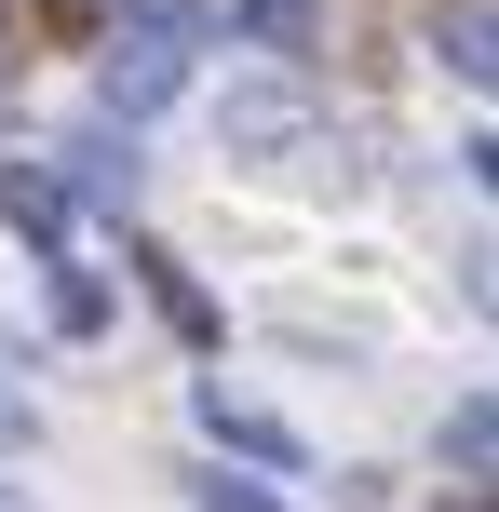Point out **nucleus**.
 Wrapping results in <instances>:
<instances>
[{"instance_id": "2", "label": "nucleus", "mask_w": 499, "mask_h": 512, "mask_svg": "<svg viewBox=\"0 0 499 512\" xmlns=\"http://www.w3.org/2000/svg\"><path fill=\"white\" fill-rule=\"evenodd\" d=\"M203 432H216V445H243V459H270V472H311V445H297L284 418H257V405H230V378H203Z\"/></svg>"}, {"instance_id": "3", "label": "nucleus", "mask_w": 499, "mask_h": 512, "mask_svg": "<svg viewBox=\"0 0 499 512\" xmlns=\"http://www.w3.org/2000/svg\"><path fill=\"white\" fill-rule=\"evenodd\" d=\"M216 122H230V149H284V135L311 122V95H297V81H230Z\"/></svg>"}, {"instance_id": "10", "label": "nucleus", "mask_w": 499, "mask_h": 512, "mask_svg": "<svg viewBox=\"0 0 499 512\" xmlns=\"http://www.w3.org/2000/svg\"><path fill=\"white\" fill-rule=\"evenodd\" d=\"M230 27H257V41L297 54V27H311V0H230Z\"/></svg>"}, {"instance_id": "4", "label": "nucleus", "mask_w": 499, "mask_h": 512, "mask_svg": "<svg viewBox=\"0 0 499 512\" xmlns=\"http://www.w3.org/2000/svg\"><path fill=\"white\" fill-rule=\"evenodd\" d=\"M0 216H14V230L41 243V256L68 243V189H54V176H14V162H0Z\"/></svg>"}, {"instance_id": "12", "label": "nucleus", "mask_w": 499, "mask_h": 512, "mask_svg": "<svg viewBox=\"0 0 499 512\" xmlns=\"http://www.w3.org/2000/svg\"><path fill=\"white\" fill-rule=\"evenodd\" d=\"M0 512H14V499H0Z\"/></svg>"}, {"instance_id": "1", "label": "nucleus", "mask_w": 499, "mask_h": 512, "mask_svg": "<svg viewBox=\"0 0 499 512\" xmlns=\"http://www.w3.org/2000/svg\"><path fill=\"white\" fill-rule=\"evenodd\" d=\"M203 41H216V14H203V0H122V27H108V54H95L108 122H149L162 95H189Z\"/></svg>"}, {"instance_id": "8", "label": "nucleus", "mask_w": 499, "mask_h": 512, "mask_svg": "<svg viewBox=\"0 0 499 512\" xmlns=\"http://www.w3.org/2000/svg\"><path fill=\"white\" fill-rule=\"evenodd\" d=\"M432 54H446V68H459V81H486V0H459V14H446V27H432Z\"/></svg>"}, {"instance_id": "9", "label": "nucleus", "mask_w": 499, "mask_h": 512, "mask_svg": "<svg viewBox=\"0 0 499 512\" xmlns=\"http://www.w3.org/2000/svg\"><path fill=\"white\" fill-rule=\"evenodd\" d=\"M189 512H297V499H270V486H230V472H189Z\"/></svg>"}, {"instance_id": "6", "label": "nucleus", "mask_w": 499, "mask_h": 512, "mask_svg": "<svg viewBox=\"0 0 499 512\" xmlns=\"http://www.w3.org/2000/svg\"><path fill=\"white\" fill-rule=\"evenodd\" d=\"M446 459H459V486H486V459H499V405H486V391H459V418H446Z\"/></svg>"}, {"instance_id": "7", "label": "nucleus", "mask_w": 499, "mask_h": 512, "mask_svg": "<svg viewBox=\"0 0 499 512\" xmlns=\"http://www.w3.org/2000/svg\"><path fill=\"white\" fill-rule=\"evenodd\" d=\"M68 176L95 189V203H135V149H122V135H81V162H68Z\"/></svg>"}, {"instance_id": "11", "label": "nucleus", "mask_w": 499, "mask_h": 512, "mask_svg": "<svg viewBox=\"0 0 499 512\" xmlns=\"http://www.w3.org/2000/svg\"><path fill=\"white\" fill-rule=\"evenodd\" d=\"M0 445H41V405H27L14 378H0Z\"/></svg>"}, {"instance_id": "5", "label": "nucleus", "mask_w": 499, "mask_h": 512, "mask_svg": "<svg viewBox=\"0 0 499 512\" xmlns=\"http://www.w3.org/2000/svg\"><path fill=\"white\" fill-rule=\"evenodd\" d=\"M135 270H149V297H162V324H176L189 351H216V310H203V283H189L176 256H135Z\"/></svg>"}]
</instances>
